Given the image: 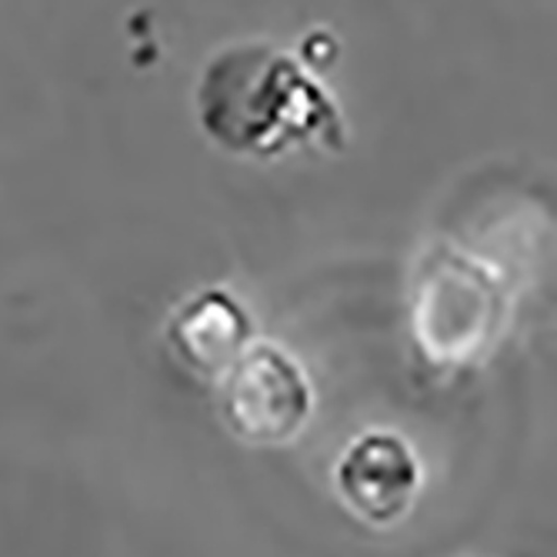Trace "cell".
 <instances>
[{
	"label": "cell",
	"instance_id": "1",
	"mask_svg": "<svg viewBox=\"0 0 557 557\" xmlns=\"http://www.w3.org/2000/svg\"><path fill=\"white\" fill-rule=\"evenodd\" d=\"M194 124L237 161H277L294 150H337L347 121L331 87L294 50L247 37L218 47L190 87Z\"/></svg>",
	"mask_w": 557,
	"mask_h": 557
},
{
	"label": "cell",
	"instance_id": "2",
	"mask_svg": "<svg viewBox=\"0 0 557 557\" xmlns=\"http://www.w3.org/2000/svg\"><path fill=\"white\" fill-rule=\"evenodd\" d=\"M515 321V287L500 268L450 240L421 250L408 281V337L434 374L484 368Z\"/></svg>",
	"mask_w": 557,
	"mask_h": 557
},
{
	"label": "cell",
	"instance_id": "3",
	"mask_svg": "<svg viewBox=\"0 0 557 557\" xmlns=\"http://www.w3.org/2000/svg\"><path fill=\"white\" fill-rule=\"evenodd\" d=\"M224 428L247 447H290L311 428L318 391L294 354L277 341H250V347L218 381Z\"/></svg>",
	"mask_w": 557,
	"mask_h": 557
},
{
	"label": "cell",
	"instance_id": "4",
	"mask_svg": "<svg viewBox=\"0 0 557 557\" xmlns=\"http://www.w3.org/2000/svg\"><path fill=\"white\" fill-rule=\"evenodd\" d=\"M331 491L358 524L394 531L414 515L424 494V461L400 431L364 428L337 450Z\"/></svg>",
	"mask_w": 557,
	"mask_h": 557
},
{
	"label": "cell",
	"instance_id": "5",
	"mask_svg": "<svg viewBox=\"0 0 557 557\" xmlns=\"http://www.w3.org/2000/svg\"><path fill=\"white\" fill-rule=\"evenodd\" d=\"M164 341L184 371L218 384L224 371L250 347V341L258 337L255 321H250L234 290L200 287L168 314Z\"/></svg>",
	"mask_w": 557,
	"mask_h": 557
}]
</instances>
